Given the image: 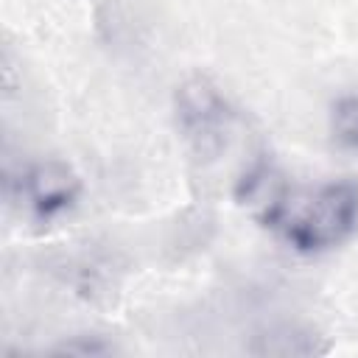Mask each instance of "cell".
Listing matches in <instances>:
<instances>
[{
  "label": "cell",
  "instance_id": "1",
  "mask_svg": "<svg viewBox=\"0 0 358 358\" xmlns=\"http://www.w3.org/2000/svg\"><path fill=\"white\" fill-rule=\"evenodd\" d=\"M358 229V182L333 179L305 193H291V201L277 224V232L299 252H324L344 243Z\"/></svg>",
  "mask_w": 358,
  "mask_h": 358
},
{
  "label": "cell",
  "instance_id": "2",
  "mask_svg": "<svg viewBox=\"0 0 358 358\" xmlns=\"http://www.w3.org/2000/svg\"><path fill=\"white\" fill-rule=\"evenodd\" d=\"M232 109L224 92L204 76H193L176 90V123L185 140L199 154H213L224 145Z\"/></svg>",
  "mask_w": 358,
  "mask_h": 358
},
{
  "label": "cell",
  "instance_id": "3",
  "mask_svg": "<svg viewBox=\"0 0 358 358\" xmlns=\"http://www.w3.org/2000/svg\"><path fill=\"white\" fill-rule=\"evenodd\" d=\"M291 193L294 190L285 182L282 171L268 159L252 162L241 173L238 185H235L238 204L249 215H255L260 224H266L271 229H277V224H280V218H282V213H285V207L291 201Z\"/></svg>",
  "mask_w": 358,
  "mask_h": 358
},
{
  "label": "cell",
  "instance_id": "4",
  "mask_svg": "<svg viewBox=\"0 0 358 358\" xmlns=\"http://www.w3.org/2000/svg\"><path fill=\"white\" fill-rule=\"evenodd\" d=\"M78 190H81L78 176L67 162H59V159L39 162L28 168L22 176V196L31 204V210L39 215L64 213L78 199Z\"/></svg>",
  "mask_w": 358,
  "mask_h": 358
},
{
  "label": "cell",
  "instance_id": "5",
  "mask_svg": "<svg viewBox=\"0 0 358 358\" xmlns=\"http://www.w3.org/2000/svg\"><path fill=\"white\" fill-rule=\"evenodd\" d=\"M330 131L338 145L358 151V95H341L330 109Z\"/></svg>",
  "mask_w": 358,
  "mask_h": 358
}]
</instances>
